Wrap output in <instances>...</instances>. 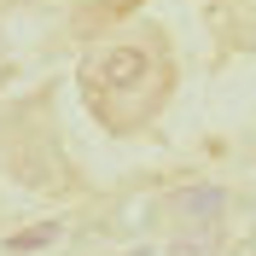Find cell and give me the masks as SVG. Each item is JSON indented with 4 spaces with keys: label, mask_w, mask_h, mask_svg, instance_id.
Masks as SVG:
<instances>
[{
    "label": "cell",
    "mask_w": 256,
    "mask_h": 256,
    "mask_svg": "<svg viewBox=\"0 0 256 256\" xmlns=\"http://www.w3.org/2000/svg\"><path fill=\"white\" fill-rule=\"evenodd\" d=\"M88 76H94V88H111V94H122V99H152V88H158V58H152L140 41H116V47H105L88 64Z\"/></svg>",
    "instance_id": "6da1fadb"
}]
</instances>
